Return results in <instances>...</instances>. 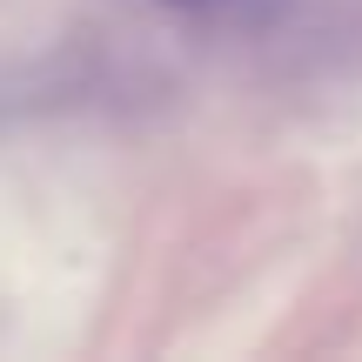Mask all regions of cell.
I'll return each mask as SVG.
<instances>
[{"label": "cell", "mask_w": 362, "mask_h": 362, "mask_svg": "<svg viewBox=\"0 0 362 362\" xmlns=\"http://www.w3.org/2000/svg\"><path fill=\"white\" fill-rule=\"evenodd\" d=\"M161 7H228V0H161Z\"/></svg>", "instance_id": "1"}]
</instances>
